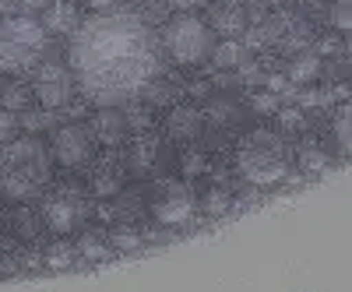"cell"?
Wrapping results in <instances>:
<instances>
[{
	"mask_svg": "<svg viewBox=\"0 0 352 292\" xmlns=\"http://www.w3.org/2000/svg\"><path fill=\"white\" fill-rule=\"evenodd\" d=\"M81 21H78V8L74 4H50L46 8V14H43V28L46 32H56V36H71L74 28H78Z\"/></svg>",
	"mask_w": 352,
	"mask_h": 292,
	"instance_id": "8fae6325",
	"label": "cell"
},
{
	"mask_svg": "<svg viewBox=\"0 0 352 292\" xmlns=\"http://www.w3.org/2000/svg\"><path fill=\"white\" fill-rule=\"evenodd\" d=\"M215 64H219V67H236V64H240V46H236V43H222V46L215 49Z\"/></svg>",
	"mask_w": 352,
	"mask_h": 292,
	"instance_id": "cb8c5ba5",
	"label": "cell"
},
{
	"mask_svg": "<svg viewBox=\"0 0 352 292\" xmlns=\"http://www.w3.org/2000/svg\"><path fill=\"white\" fill-rule=\"evenodd\" d=\"M331 99H335V92H324V89H310V92L300 96L303 106H324V102H331Z\"/></svg>",
	"mask_w": 352,
	"mask_h": 292,
	"instance_id": "484cf974",
	"label": "cell"
},
{
	"mask_svg": "<svg viewBox=\"0 0 352 292\" xmlns=\"http://www.w3.org/2000/svg\"><path fill=\"white\" fill-rule=\"evenodd\" d=\"M169 8H180V11H190V8H197V0H166Z\"/></svg>",
	"mask_w": 352,
	"mask_h": 292,
	"instance_id": "1f68e13d",
	"label": "cell"
},
{
	"mask_svg": "<svg viewBox=\"0 0 352 292\" xmlns=\"http://www.w3.org/2000/svg\"><path fill=\"white\" fill-rule=\"evenodd\" d=\"M113 250V243L102 236V232H85V236L78 240V254L88 260V265H99V260H106Z\"/></svg>",
	"mask_w": 352,
	"mask_h": 292,
	"instance_id": "5bb4252c",
	"label": "cell"
},
{
	"mask_svg": "<svg viewBox=\"0 0 352 292\" xmlns=\"http://www.w3.org/2000/svg\"><path fill=\"white\" fill-rule=\"evenodd\" d=\"M162 43H166V53L176 64L190 67V64H201L204 56L212 53V28L194 14H180L166 25Z\"/></svg>",
	"mask_w": 352,
	"mask_h": 292,
	"instance_id": "5b68a950",
	"label": "cell"
},
{
	"mask_svg": "<svg viewBox=\"0 0 352 292\" xmlns=\"http://www.w3.org/2000/svg\"><path fill=\"white\" fill-rule=\"evenodd\" d=\"M194 169H201V159H194V155H190V159H187V172H194Z\"/></svg>",
	"mask_w": 352,
	"mask_h": 292,
	"instance_id": "d6a6232c",
	"label": "cell"
},
{
	"mask_svg": "<svg viewBox=\"0 0 352 292\" xmlns=\"http://www.w3.org/2000/svg\"><path fill=\"white\" fill-rule=\"evenodd\" d=\"M88 215V204L78 190H56L43 201V218L53 232H74Z\"/></svg>",
	"mask_w": 352,
	"mask_h": 292,
	"instance_id": "ba28073f",
	"label": "cell"
},
{
	"mask_svg": "<svg viewBox=\"0 0 352 292\" xmlns=\"http://www.w3.org/2000/svg\"><path fill=\"white\" fill-rule=\"evenodd\" d=\"M14 124H18V120H14V113L0 106V141H8V137L14 134Z\"/></svg>",
	"mask_w": 352,
	"mask_h": 292,
	"instance_id": "83f0119b",
	"label": "cell"
},
{
	"mask_svg": "<svg viewBox=\"0 0 352 292\" xmlns=\"http://www.w3.org/2000/svg\"><path fill=\"white\" fill-rule=\"evenodd\" d=\"M109 243H113V250H138L141 247V232L131 229V225H120V229L109 232Z\"/></svg>",
	"mask_w": 352,
	"mask_h": 292,
	"instance_id": "ac0fdd59",
	"label": "cell"
},
{
	"mask_svg": "<svg viewBox=\"0 0 352 292\" xmlns=\"http://www.w3.org/2000/svg\"><path fill=\"white\" fill-rule=\"evenodd\" d=\"M204 208H208L212 215H222V212L229 208V194H222V190H212L208 197H204Z\"/></svg>",
	"mask_w": 352,
	"mask_h": 292,
	"instance_id": "d4e9b609",
	"label": "cell"
},
{
	"mask_svg": "<svg viewBox=\"0 0 352 292\" xmlns=\"http://www.w3.org/2000/svg\"><path fill=\"white\" fill-rule=\"evenodd\" d=\"M159 71V43L134 14H96L71 32V74L85 99L120 106L148 89Z\"/></svg>",
	"mask_w": 352,
	"mask_h": 292,
	"instance_id": "6da1fadb",
	"label": "cell"
},
{
	"mask_svg": "<svg viewBox=\"0 0 352 292\" xmlns=\"http://www.w3.org/2000/svg\"><path fill=\"white\" fill-rule=\"evenodd\" d=\"M222 4H240V0H222Z\"/></svg>",
	"mask_w": 352,
	"mask_h": 292,
	"instance_id": "e575fe53",
	"label": "cell"
},
{
	"mask_svg": "<svg viewBox=\"0 0 352 292\" xmlns=\"http://www.w3.org/2000/svg\"><path fill=\"white\" fill-rule=\"evenodd\" d=\"M152 215L162 225H180L194 215V194L184 180H166L152 194Z\"/></svg>",
	"mask_w": 352,
	"mask_h": 292,
	"instance_id": "8992f818",
	"label": "cell"
},
{
	"mask_svg": "<svg viewBox=\"0 0 352 292\" xmlns=\"http://www.w3.org/2000/svg\"><path fill=\"white\" fill-rule=\"evenodd\" d=\"M345 60H349V67H352V39L345 43Z\"/></svg>",
	"mask_w": 352,
	"mask_h": 292,
	"instance_id": "836d02e7",
	"label": "cell"
},
{
	"mask_svg": "<svg viewBox=\"0 0 352 292\" xmlns=\"http://www.w3.org/2000/svg\"><path fill=\"white\" fill-rule=\"evenodd\" d=\"M320 74V60L317 53H300L296 60L289 64V81H314Z\"/></svg>",
	"mask_w": 352,
	"mask_h": 292,
	"instance_id": "2e32d148",
	"label": "cell"
},
{
	"mask_svg": "<svg viewBox=\"0 0 352 292\" xmlns=\"http://www.w3.org/2000/svg\"><path fill=\"white\" fill-rule=\"evenodd\" d=\"M197 127H201V116H197V109H187V106L173 109V113H169V124H166L169 137H180V141L194 137V134H197Z\"/></svg>",
	"mask_w": 352,
	"mask_h": 292,
	"instance_id": "7c38bea8",
	"label": "cell"
},
{
	"mask_svg": "<svg viewBox=\"0 0 352 292\" xmlns=\"http://www.w3.org/2000/svg\"><path fill=\"white\" fill-rule=\"evenodd\" d=\"M331 166V159L317 148V144H307V148H300V169L307 172V177H317V172H324Z\"/></svg>",
	"mask_w": 352,
	"mask_h": 292,
	"instance_id": "e0dca14e",
	"label": "cell"
},
{
	"mask_svg": "<svg viewBox=\"0 0 352 292\" xmlns=\"http://www.w3.org/2000/svg\"><path fill=\"white\" fill-rule=\"evenodd\" d=\"M236 169L240 177L254 187H272L289 177V155L285 141L272 131H254L240 141L236 148Z\"/></svg>",
	"mask_w": 352,
	"mask_h": 292,
	"instance_id": "3957f363",
	"label": "cell"
},
{
	"mask_svg": "<svg viewBox=\"0 0 352 292\" xmlns=\"http://www.w3.org/2000/svg\"><path fill=\"white\" fill-rule=\"evenodd\" d=\"M120 177H124V169L116 166L113 159H106V162H99V166H96L92 190H96V194H102V197H109V194L120 190Z\"/></svg>",
	"mask_w": 352,
	"mask_h": 292,
	"instance_id": "4fadbf2b",
	"label": "cell"
},
{
	"mask_svg": "<svg viewBox=\"0 0 352 292\" xmlns=\"http://www.w3.org/2000/svg\"><path fill=\"white\" fill-rule=\"evenodd\" d=\"M74 257H78V250H71L67 243H56V247H50V254H46V265L50 268H71L74 265Z\"/></svg>",
	"mask_w": 352,
	"mask_h": 292,
	"instance_id": "603a6c76",
	"label": "cell"
},
{
	"mask_svg": "<svg viewBox=\"0 0 352 292\" xmlns=\"http://www.w3.org/2000/svg\"><path fill=\"white\" fill-rule=\"evenodd\" d=\"M46 53V28L36 18H8L0 21V71L21 74L36 67Z\"/></svg>",
	"mask_w": 352,
	"mask_h": 292,
	"instance_id": "277c9868",
	"label": "cell"
},
{
	"mask_svg": "<svg viewBox=\"0 0 352 292\" xmlns=\"http://www.w3.org/2000/svg\"><path fill=\"white\" fill-rule=\"evenodd\" d=\"M50 183V148L39 137L8 141L0 152V190L11 201H28Z\"/></svg>",
	"mask_w": 352,
	"mask_h": 292,
	"instance_id": "7a4b0ae2",
	"label": "cell"
},
{
	"mask_svg": "<svg viewBox=\"0 0 352 292\" xmlns=\"http://www.w3.org/2000/svg\"><path fill=\"white\" fill-rule=\"evenodd\" d=\"M36 99L43 102V109H60L71 102V92H74V74L56 64V60H46L36 67V85H32Z\"/></svg>",
	"mask_w": 352,
	"mask_h": 292,
	"instance_id": "52a82bcc",
	"label": "cell"
},
{
	"mask_svg": "<svg viewBox=\"0 0 352 292\" xmlns=\"http://www.w3.org/2000/svg\"><path fill=\"white\" fill-rule=\"evenodd\" d=\"M25 127H28V131H43V127H50V113H25Z\"/></svg>",
	"mask_w": 352,
	"mask_h": 292,
	"instance_id": "4dcf8cb0",
	"label": "cell"
},
{
	"mask_svg": "<svg viewBox=\"0 0 352 292\" xmlns=\"http://www.w3.org/2000/svg\"><path fill=\"white\" fill-rule=\"evenodd\" d=\"M14 225H18V232H21V236H32V232H36V218H32V215H28L25 208L18 212V218H14Z\"/></svg>",
	"mask_w": 352,
	"mask_h": 292,
	"instance_id": "f546056e",
	"label": "cell"
},
{
	"mask_svg": "<svg viewBox=\"0 0 352 292\" xmlns=\"http://www.w3.org/2000/svg\"><path fill=\"white\" fill-rule=\"evenodd\" d=\"M278 120H282V127H285V131H300V127H303L300 109H285V113H278Z\"/></svg>",
	"mask_w": 352,
	"mask_h": 292,
	"instance_id": "f1b7e54d",
	"label": "cell"
},
{
	"mask_svg": "<svg viewBox=\"0 0 352 292\" xmlns=\"http://www.w3.org/2000/svg\"><path fill=\"white\" fill-rule=\"evenodd\" d=\"M335 141L345 155H352V102L338 106V113H335Z\"/></svg>",
	"mask_w": 352,
	"mask_h": 292,
	"instance_id": "9a60e30c",
	"label": "cell"
},
{
	"mask_svg": "<svg viewBox=\"0 0 352 292\" xmlns=\"http://www.w3.org/2000/svg\"><path fill=\"white\" fill-rule=\"evenodd\" d=\"M328 18H331V25L338 28V32H352V0H335Z\"/></svg>",
	"mask_w": 352,
	"mask_h": 292,
	"instance_id": "44dd1931",
	"label": "cell"
},
{
	"mask_svg": "<svg viewBox=\"0 0 352 292\" xmlns=\"http://www.w3.org/2000/svg\"><path fill=\"white\" fill-rule=\"evenodd\" d=\"M50 155L60 162V166H67V169L88 162V159H92V131H85L78 124L60 127V131L53 134V152Z\"/></svg>",
	"mask_w": 352,
	"mask_h": 292,
	"instance_id": "9c48e42d",
	"label": "cell"
},
{
	"mask_svg": "<svg viewBox=\"0 0 352 292\" xmlns=\"http://www.w3.org/2000/svg\"><path fill=\"white\" fill-rule=\"evenodd\" d=\"M0 106H4V109H28V89H25V85H8V89L4 92H0Z\"/></svg>",
	"mask_w": 352,
	"mask_h": 292,
	"instance_id": "ffe728a7",
	"label": "cell"
},
{
	"mask_svg": "<svg viewBox=\"0 0 352 292\" xmlns=\"http://www.w3.org/2000/svg\"><path fill=\"white\" fill-rule=\"evenodd\" d=\"M250 102H254V109H261V113H272V109L278 106V96H275V92H257Z\"/></svg>",
	"mask_w": 352,
	"mask_h": 292,
	"instance_id": "4316f807",
	"label": "cell"
},
{
	"mask_svg": "<svg viewBox=\"0 0 352 292\" xmlns=\"http://www.w3.org/2000/svg\"><path fill=\"white\" fill-rule=\"evenodd\" d=\"M124 131H127V116H124L120 109H113V106H102L99 116L92 120V134H96L102 144H116V141L124 137Z\"/></svg>",
	"mask_w": 352,
	"mask_h": 292,
	"instance_id": "30bf717a",
	"label": "cell"
},
{
	"mask_svg": "<svg viewBox=\"0 0 352 292\" xmlns=\"http://www.w3.org/2000/svg\"><path fill=\"white\" fill-rule=\"evenodd\" d=\"M131 162H134V169H148V166L155 162V141H152V137H141V141L134 144Z\"/></svg>",
	"mask_w": 352,
	"mask_h": 292,
	"instance_id": "7402d4cb",
	"label": "cell"
},
{
	"mask_svg": "<svg viewBox=\"0 0 352 292\" xmlns=\"http://www.w3.org/2000/svg\"><path fill=\"white\" fill-rule=\"evenodd\" d=\"M212 21H215V28H219L222 36H240V32H243V18L232 11V8H229V11H215Z\"/></svg>",
	"mask_w": 352,
	"mask_h": 292,
	"instance_id": "d6986e66",
	"label": "cell"
}]
</instances>
